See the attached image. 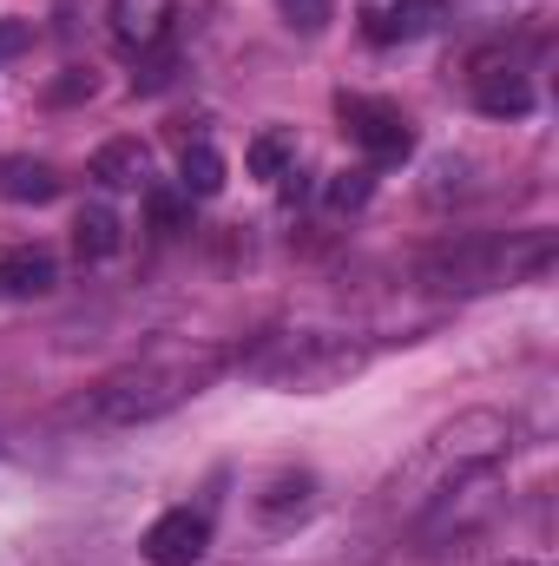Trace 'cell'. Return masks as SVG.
Wrapping results in <instances>:
<instances>
[{
    "label": "cell",
    "instance_id": "17",
    "mask_svg": "<svg viewBox=\"0 0 559 566\" xmlns=\"http://www.w3.org/2000/svg\"><path fill=\"white\" fill-rule=\"evenodd\" d=\"M151 231L158 238H178V231H191V198L184 191H151Z\"/></svg>",
    "mask_w": 559,
    "mask_h": 566
},
{
    "label": "cell",
    "instance_id": "2",
    "mask_svg": "<svg viewBox=\"0 0 559 566\" xmlns=\"http://www.w3.org/2000/svg\"><path fill=\"white\" fill-rule=\"evenodd\" d=\"M507 441H514L507 416H494V409H467V416H454L447 428L428 434V448L409 461V481H428V494H441L447 481L494 468V461L507 454Z\"/></svg>",
    "mask_w": 559,
    "mask_h": 566
},
{
    "label": "cell",
    "instance_id": "7",
    "mask_svg": "<svg viewBox=\"0 0 559 566\" xmlns=\"http://www.w3.org/2000/svg\"><path fill=\"white\" fill-rule=\"evenodd\" d=\"M86 178L106 185V191H139L145 178H151V151H145L139 139H106L99 151H93Z\"/></svg>",
    "mask_w": 559,
    "mask_h": 566
},
{
    "label": "cell",
    "instance_id": "15",
    "mask_svg": "<svg viewBox=\"0 0 559 566\" xmlns=\"http://www.w3.org/2000/svg\"><path fill=\"white\" fill-rule=\"evenodd\" d=\"M244 165H251V178H289L296 171V133H257Z\"/></svg>",
    "mask_w": 559,
    "mask_h": 566
},
{
    "label": "cell",
    "instance_id": "21",
    "mask_svg": "<svg viewBox=\"0 0 559 566\" xmlns=\"http://www.w3.org/2000/svg\"><path fill=\"white\" fill-rule=\"evenodd\" d=\"M507 566H534V560H507Z\"/></svg>",
    "mask_w": 559,
    "mask_h": 566
},
{
    "label": "cell",
    "instance_id": "14",
    "mask_svg": "<svg viewBox=\"0 0 559 566\" xmlns=\"http://www.w3.org/2000/svg\"><path fill=\"white\" fill-rule=\"evenodd\" d=\"M178 178H184V198H218V191H224V158L204 139L184 145V151H178Z\"/></svg>",
    "mask_w": 559,
    "mask_h": 566
},
{
    "label": "cell",
    "instance_id": "5",
    "mask_svg": "<svg viewBox=\"0 0 559 566\" xmlns=\"http://www.w3.org/2000/svg\"><path fill=\"white\" fill-rule=\"evenodd\" d=\"M204 547H211V514H198V507L158 514V521L145 527V541H139V554L151 566H198Z\"/></svg>",
    "mask_w": 559,
    "mask_h": 566
},
{
    "label": "cell",
    "instance_id": "6",
    "mask_svg": "<svg viewBox=\"0 0 559 566\" xmlns=\"http://www.w3.org/2000/svg\"><path fill=\"white\" fill-rule=\"evenodd\" d=\"M106 20H113L119 53H151V46H165V33L178 20V0H113Z\"/></svg>",
    "mask_w": 559,
    "mask_h": 566
},
{
    "label": "cell",
    "instance_id": "10",
    "mask_svg": "<svg viewBox=\"0 0 559 566\" xmlns=\"http://www.w3.org/2000/svg\"><path fill=\"white\" fill-rule=\"evenodd\" d=\"M474 106L487 119H520L534 106V86L520 73H474Z\"/></svg>",
    "mask_w": 559,
    "mask_h": 566
},
{
    "label": "cell",
    "instance_id": "3",
    "mask_svg": "<svg viewBox=\"0 0 559 566\" xmlns=\"http://www.w3.org/2000/svg\"><path fill=\"white\" fill-rule=\"evenodd\" d=\"M362 363H369V349H362V343L316 336V329L271 336V349H264V356H251V369H257L264 382H283V389H336V382H349Z\"/></svg>",
    "mask_w": 559,
    "mask_h": 566
},
{
    "label": "cell",
    "instance_id": "19",
    "mask_svg": "<svg viewBox=\"0 0 559 566\" xmlns=\"http://www.w3.org/2000/svg\"><path fill=\"white\" fill-rule=\"evenodd\" d=\"M53 99H93V73H66V80L53 86Z\"/></svg>",
    "mask_w": 559,
    "mask_h": 566
},
{
    "label": "cell",
    "instance_id": "1",
    "mask_svg": "<svg viewBox=\"0 0 559 566\" xmlns=\"http://www.w3.org/2000/svg\"><path fill=\"white\" fill-rule=\"evenodd\" d=\"M218 369H224L218 349H178V343H165V349H151L139 363L113 369V376L86 396V416H93V422H113V428L158 422V416H171L178 402H191Z\"/></svg>",
    "mask_w": 559,
    "mask_h": 566
},
{
    "label": "cell",
    "instance_id": "13",
    "mask_svg": "<svg viewBox=\"0 0 559 566\" xmlns=\"http://www.w3.org/2000/svg\"><path fill=\"white\" fill-rule=\"evenodd\" d=\"M309 501H316V481H309V474H277V481L257 494V514H264L271 527H283V521H303Z\"/></svg>",
    "mask_w": 559,
    "mask_h": 566
},
{
    "label": "cell",
    "instance_id": "9",
    "mask_svg": "<svg viewBox=\"0 0 559 566\" xmlns=\"http://www.w3.org/2000/svg\"><path fill=\"white\" fill-rule=\"evenodd\" d=\"M441 7H447V0H395L389 13H362V20H369L362 33H369L376 46H389V40H415V33H428V27L441 20Z\"/></svg>",
    "mask_w": 559,
    "mask_h": 566
},
{
    "label": "cell",
    "instance_id": "18",
    "mask_svg": "<svg viewBox=\"0 0 559 566\" xmlns=\"http://www.w3.org/2000/svg\"><path fill=\"white\" fill-rule=\"evenodd\" d=\"M283 7H289V27H303V33H316L329 20V0H283Z\"/></svg>",
    "mask_w": 559,
    "mask_h": 566
},
{
    "label": "cell",
    "instance_id": "11",
    "mask_svg": "<svg viewBox=\"0 0 559 566\" xmlns=\"http://www.w3.org/2000/svg\"><path fill=\"white\" fill-rule=\"evenodd\" d=\"M0 191H7L13 205H53V198H60V171L40 165V158H7V165H0Z\"/></svg>",
    "mask_w": 559,
    "mask_h": 566
},
{
    "label": "cell",
    "instance_id": "8",
    "mask_svg": "<svg viewBox=\"0 0 559 566\" xmlns=\"http://www.w3.org/2000/svg\"><path fill=\"white\" fill-rule=\"evenodd\" d=\"M53 283H60V264L46 251H33V244L0 251V296H46Z\"/></svg>",
    "mask_w": 559,
    "mask_h": 566
},
{
    "label": "cell",
    "instance_id": "4",
    "mask_svg": "<svg viewBox=\"0 0 559 566\" xmlns=\"http://www.w3.org/2000/svg\"><path fill=\"white\" fill-rule=\"evenodd\" d=\"M336 113H342V133L362 145L369 158H409V151H415V126H409V113L389 106V99H342Z\"/></svg>",
    "mask_w": 559,
    "mask_h": 566
},
{
    "label": "cell",
    "instance_id": "20",
    "mask_svg": "<svg viewBox=\"0 0 559 566\" xmlns=\"http://www.w3.org/2000/svg\"><path fill=\"white\" fill-rule=\"evenodd\" d=\"M13 46H27V27H0V53H13Z\"/></svg>",
    "mask_w": 559,
    "mask_h": 566
},
{
    "label": "cell",
    "instance_id": "12",
    "mask_svg": "<svg viewBox=\"0 0 559 566\" xmlns=\"http://www.w3.org/2000/svg\"><path fill=\"white\" fill-rule=\"evenodd\" d=\"M73 244H80V258H86V264H106V258L126 244V224H119L106 205H86V211L73 218Z\"/></svg>",
    "mask_w": 559,
    "mask_h": 566
},
{
    "label": "cell",
    "instance_id": "16",
    "mask_svg": "<svg viewBox=\"0 0 559 566\" xmlns=\"http://www.w3.org/2000/svg\"><path fill=\"white\" fill-rule=\"evenodd\" d=\"M369 191H376V171H369V165H349V171H336V178H329V191H323V198H329V211H362V205H369Z\"/></svg>",
    "mask_w": 559,
    "mask_h": 566
}]
</instances>
